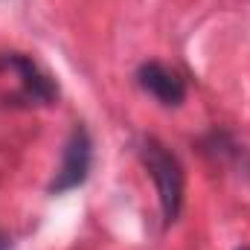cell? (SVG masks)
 I'll return each mask as SVG.
<instances>
[{
  "label": "cell",
  "mask_w": 250,
  "mask_h": 250,
  "mask_svg": "<svg viewBox=\"0 0 250 250\" xmlns=\"http://www.w3.org/2000/svg\"><path fill=\"white\" fill-rule=\"evenodd\" d=\"M140 154H143V163H146V169L151 172V178L157 184L163 218L175 221L181 215V207H184V169H181L178 157L154 137L143 140Z\"/></svg>",
  "instance_id": "6da1fadb"
},
{
  "label": "cell",
  "mask_w": 250,
  "mask_h": 250,
  "mask_svg": "<svg viewBox=\"0 0 250 250\" xmlns=\"http://www.w3.org/2000/svg\"><path fill=\"white\" fill-rule=\"evenodd\" d=\"M90 160H93V143H90V134L76 125L73 134L67 137V146H64V157H62V169L56 172L50 192L53 195H62L70 189L82 187L87 181V172H90Z\"/></svg>",
  "instance_id": "7a4b0ae2"
},
{
  "label": "cell",
  "mask_w": 250,
  "mask_h": 250,
  "mask_svg": "<svg viewBox=\"0 0 250 250\" xmlns=\"http://www.w3.org/2000/svg\"><path fill=\"white\" fill-rule=\"evenodd\" d=\"M137 76H140V84H143L154 99H160L163 105H181L184 96H187L184 82H181L169 67H163V64H157V62L143 64Z\"/></svg>",
  "instance_id": "3957f363"
},
{
  "label": "cell",
  "mask_w": 250,
  "mask_h": 250,
  "mask_svg": "<svg viewBox=\"0 0 250 250\" xmlns=\"http://www.w3.org/2000/svg\"><path fill=\"white\" fill-rule=\"evenodd\" d=\"M0 67L6 70H15L21 79H23V87L32 93V99H41V102H50L56 96V84L35 67V62L29 56H21V53H6L0 56Z\"/></svg>",
  "instance_id": "277c9868"
},
{
  "label": "cell",
  "mask_w": 250,
  "mask_h": 250,
  "mask_svg": "<svg viewBox=\"0 0 250 250\" xmlns=\"http://www.w3.org/2000/svg\"><path fill=\"white\" fill-rule=\"evenodd\" d=\"M0 250H9V239H6L3 233H0Z\"/></svg>",
  "instance_id": "5b68a950"
},
{
  "label": "cell",
  "mask_w": 250,
  "mask_h": 250,
  "mask_svg": "<svg viewBox=\"0 0 250 250\" xmlns=\"http://www.w3.org/2000/svg\"><path fill=\"white\" fill-rule=\"evenodd\" d=\"M239 250H250V248H239Z\"/></svg>",
  "instance_id": "8992f818"
}]
</instances>
